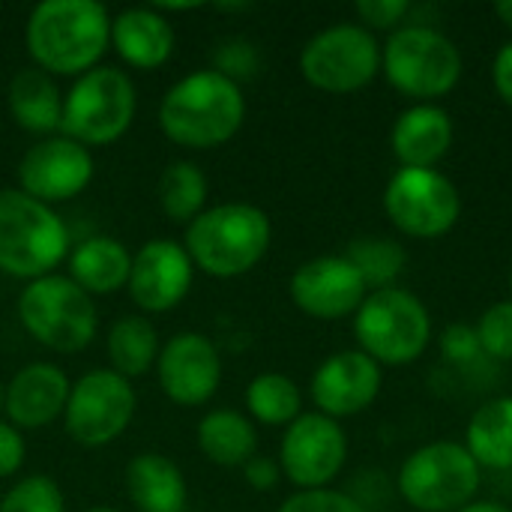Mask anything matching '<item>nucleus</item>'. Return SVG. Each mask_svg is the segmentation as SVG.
Segmentation results:
<instances>
[{
  "label": "nucleus",
  "mask_w": 512,
  "mask_h": 512,
  "mask_svg": "<svg viewBox=\"0 0 512 512\" xmlns=\"http://www.w3.org/2000/svg\"><path fill=\"white\" fill-rule=\"evenodd\" d=\"M132 255L114 237H87L69 252V279L93 294H114L129 282Z\"/></svg>",
  "instance_id": "5701e85b"
},
{
  "label": "nucleus",
  "mask_w": 512,
  "mask_h": 512,
  "mask_svg": "<svg viewBox=\"0 0 512 512\" xmlns=\"http://www.w3.org/2000/svg\"><path fill=\"white\" fill-rule=\"evenodd\" d=\"M459 512H512L504 504H495V501H471L468 507H462Z\"/></svg>",
  "instance_id": "ea45409f"
},
{
  "label": "nucleus",
  "mask_w": 512,
  "mask_h": 512,
  "mask_svg": "<svg viewBox=\"0 0 512 512\" xmlns=\"http://www.w3.org/2000/svg\"><path fill=\"white\" fill-rule=\"evenodd\" d=\"M354 336L366 357L384 366H411L432 342V315L426 303L405 288L369 291L354 315Z\"/></svg>",
  "instance_id": "423d86ee"
},
{
  "label": "nucleus",
  "mask_w": 512,
  "mask_h": 512,
  "mask_svg": "<svg viewBox=\"0 0 512 512\" xmlns=\"http://www.w3.org/2000/svg\"><path fill=\"white\" fill-rule=\"evenodd\" d=\"M246 120V99L237 81L216 69L180 78L159 102V129L180 147L210 150L228 144Z\"/></svg>",
  "instance_id": "f03ea898"
},
{
  "label": "nucleus",
  "mask_w": 512,
  "mask_h": 512,
  "mask_svg": "<svg viewBox=\"0 0 512 512\" xmlns=\"http://www.w3.org/2000/svg\"><path fill=\"white\" fill-rule=\"evenodd\" d=\"M303 78L333 96L369 87L381 72V45L363 24H330L300 51Z\"/></svg>",
  "instance_id": "9d476101"
},
{
  "label": "nucleus",
  "mask_w": 512,
  "mask_h": 512,
  "mask_svg": "<svg viewBox=\"0 0 512 512\" xmlns=\"http://www.w3.org/2000/svg\"><path fill=\"white\" fill-rule=\"evenodd\" d=\"M207 177L192 162H174L159 177V207L174 222H192L204 213Z\"/></svg>",
  "instance_id": "c756f323"
},
{
  "label": "nucleus",
  "mask_w": 512,
  "mask_h": 512,
  "mask_svg": "<svg viewBox=\"0 0 512 512\" xmlns=\"http://www.w3.org/2000/svg\"><path fill=\"white\" fill-rule=\"evenodd\" d=\"M273 240L270 216L243 201L219 204L186 228V252L195 267L216 279H234L261 264Z\"/></svg>",
  "instance_id": "7ed1b4c3"
},
{
  "label": "nucleus",
  "mask_w": 512,
  "mask_h": 512,
  "mask_svg": "<svg viewBox=\"0 0 512 512\" xmlns=\"http://www.w3.org/2000/svg\"><path fill=\"white\" fill-rule=\"evenodd\" d=\"M483 468L459 441H432L414 450L396 477L399 495L417 512H459L477 501Z\"/></svg>",
  "instance_id": "0eeeda50"
},
{
  "label": "nucleus",
  "mask_w": 512,
  "mask_h": 512,
  "mask_svg": "<svg viewBox=\"0 0 512 512\" xmlns=\"http://www.w3.org/2000/svg\"><path fill=\"white\" fill-rule=\"evenodd\" d=\"M129 294L141 312H168L192 288V258L174 240L144 243L129 270Z\"/></svg>",
  "instance_id": "a211bd4d"
},
{
  "label": "nucleus",
  "mask_w": 512,
  "mask_h": 512,
  "mask_svg": "<svg viewBox=\"0 0 512 512\" xmlns=\"http://www.w3.org/2000/svg\"><path fill=\"white\" fill-rule=\"evenodd\" d=\"M288 288L294 306L318 321H342L348 315H357V309L369 297L363 276L345 255H321L300 264Z\"/></svg>",
  "instance_id": "4468645a"
},
{
  "label": "nucleus",
  "mask_w": 512,
  "mask_h": 512,
  "mask_svg": "<svg viewBox=\"0 0 512 512\" xmlns=\"http://www.w3.org/2000/svg\"><path fill=\"white\" fill-rule=\"evenodd\" d=\"M279 512H366V507L339 489H309L291 495Z\"/></svg>",
  "instance_id": "473e14b6"
},
{
  "label": "nucleus",
  "mask_w": 512,
  "mask_h": 512,
  "mask_svg": "<svg viewBox=\"0 0 512 512\" xmlns=\"http://www.w3.org/2000/svg\"><path fill=\"white\" fill-rule=\"evenodd\" d=\"M243 477H246V483H249L255 492H270V489L279 486L282 468H279V462H273V459H267V456H252V459L243 465Z\"/></svg>",
  "instance_id": "4c0bfd02"
},
{
  "label": "nucleus",
  "mask_w": 512,
  "mask_h": 512,
  "mask_svg": "<svg viewBox=\"0 0 512 512\" xmlns=\"http://www.w3.org/2000/svg\"><path fill=\"white\" fill-rule=\"evenodd\" d=\"M87 512H117V510H111V507H93V510H87Z\"/></svg>",
  "instance_id": "79ce46f5"
},
{
  "label": "nucleus",
  "mask_w": 512,
  "mask_h": 512,
  "mask_svg": "<svg viewBox=\"0 0 512 512\" xmlns=\"http://www.w3.org/2000/svg\"><path fill=\"white\" fill-rule=\"evenodd\" d=\"M18 318L24 330L45 348L75 354L96 336V306L69 276L33 279L18 297Z\"/></svg>",
  "instance_id": "1a4fd4ad"
},
{
  "label": "nucleus",
  "mask_w": 512,
  "mask_h": 512,
  "mask_svg": "<svg viewBox=\"0 0 512 512\" xmlns=\"http://www.w3.org/2000/svg\"><path fill=\"white\" fill-rule=\"evenodd\" d=\"M492 84H495V93L501 96V102L512 108V39L498 48V54L492 60Z\"/></svg>",
  "instance_id": "58836bf2"
},
{
  "label": "nucleus",
  "mask_w": 512,
  "mask_h": 512,
  "mask_svg": "<svg viewBox=\"0 0 512 512\" xmlns=\"http://www.w3.org/2000/svg\"><path fill=\"white\" fill-rule=\"evenodd\" d=\"M9 111L21 129L48 135L60 129L63 96L48 72L30 66V69L15 72V78L9 81Z\"/></svg>",
  "instance_id": "b1692460"
},
{
  "label": "nucleus",
  "mask_w": 512,
  "mask_h": 512,
  "mask_svg": "<svg viewBox=\"0 0 512 512\" xmlns=\"http://www.w3.org/2000/svg\"><path fill=\"white\" fill-rule=\"evenodd\" d=\"M0 408H3V384H0Z\"/></svg>",
  "instance_id": "37998d69"
},
{
  "label": "nucleus",
  "mask_w": 512,
  "mask_h": 512,
  "mask_svg": "<svg viewBox=\"0 0 512 512\" xmlns=\"http://www.w3.org/2000/svg\"><path fill=\"white\" fill-rule=\"evenodd\" d=\"M162 393L183 408H198L213 399L222 381V360L216 345L201 333H177L162 345L156 360Z\"/></svg>",
  "instance_id": "f3484780"
},
{
  "label": "nucleus",
  "mask_w": 512,
  "mask_h": 512,
  "mask_svg": "<svg viewBox=\"0 0 512 512\" xmlns=\"http://www.w3.org/2000/svg\"><path fill=\"white\" fill-rule=\"evenodd\" d=\"M495 15L504 21V27H510L512 30V0H501V3H495Z\"/></svg>",
  "instance_id": "a19ab883"
},
{
  "label": "nucleus",
  "mask_w": 512,
  "mask_h": 512,
  "mask_svg": "<svg viewBox=\"0 0 512 512\" xmlns=\"http://www.w3.org/2000/svg\"><path fill=\"white\" fill-rule=\"evenodd\" d=\"M441 354L450 363H456V366L480 360L483 357V345H480L477 327H471V324H450L441 333Z\"/></svg>",
  "instance_id": "c9c22d12"
},
{
  "label": "nucleus",
  "mask_w": 512,
  "mask_h": 512,
  "mask_svg": "<svg viewBox=\"0 0 512 512\" xmlns=\"http://www.w3.org/2000/svg\"><path fill=\"white\" fill-rule=\"evenodd\" d=\"M93 171L96 168L90 150L66 135H57L33 144L24 153L18 165V183L21 192H27L30 198L54 204L81 195L90 186Z\"/></svg>",
  "instance_id": "2eb2a0df"
},
{
  "label": "nucleus",
  "mask_w": 512,
  "mask_h": 512,
  "mask_svg": "<svg viewBox=\"0 0 512 512\" xmlns=\"http://www.w3.org/2000/svg\"><path fill=\"white\" fill-rule=\"evenodd\" d=\"M459 45L432 24H405L381 48V72L393 90L414 102H435L462 81Z\"/></svg>",
  "instance_id": "20e7f679"
},
{
  "label": "nucleus",
  "mask_w": 512,
  "mask_h": 512,
  "mask_svg": "<svg viewBox=\"0 0 512 512\" xmlns=\"http://www.w3.org/2000/svg\"><path fill=\"white\" fill-rule=\"evenodd\" d=\"M384 213L399 234L438 240L456 228L462 195L438 168H399L384 186Z\"/></svg>",
  "instance_id": "9b49d317"
},
{
  "label": "nucleus",
  "mask_w": 512,
  "mask_h": 512,
  "mask_svg": "<svg viewBox=\"0 0 512 512\" xmlns=\"http://www.w3.org/2000/svg\"><path fill=\"white\" fill-rule=\"evenodd\" d=\"M36 69L54 75H84L96 69L111 42V15L96 0H42L24 27Z\"/></svg>",
  "instance_id": "f257e3e1"
},
{
  "label": "nucleus",
  "mask_w": 512,
  "mask_h": 512,
  "mask_svg": "<svg viewBox=\"0 0 512 512\" xmlns=\"http://www.w3.org/2000/svg\"><path fill=\"white\" fill-rule=\"evenodd\" d=\"M348 462V438L339 420H330L318 411L300 414L279 447L282 474L300 489H330Z\"/></svg>",
  "instance_id": "ddd939ff"
},
{
  "label": "nucleus",
  "mask_w": 512,
  "mask_h": 512,
  "mask_svg": "<svg viewBox=\"0 0 512 512\" xmlns=\"http://www.w3.org/2000/svg\"><path fill=\"white\" fill-rule=\"evenodd\" d=\"M111 45L129 66L159 69L174 51V30L159 9L132 6L111 18Z\"/></svg>",
  "instance_id": "412c9836"
},
{
  "label": "nucleus",
  "mask_w": 512,
  "mask_h": 512,
  "mask_svg": "<svg viewBox=\"0 0 512 512\" xmlns=\"http://www.w3.org/2000/svg\"><path fill=\"white\" fill-rule=\"evenodd\" d=\"M198 447L213 465L243 468L252 456H258V432L240 411L219 408L204 414L198 423Z\"/></svg>",
  "instance_id": "a878e982"
},
{
  "label": "nucleus",
  "mask_w": 512,
  "mask_h": 512,
  "mask_svg": "<svg viewBox=\"0 0 512 512\" xmlns=\"http://www.w3.org/2000/svg\"><path fill=\"white\" fill-rule=\"evenodd\" d=\"M69 378L51 363H30L15 372L3 390V408L18 429H42L54 423L69 402Z\"/></svg>",
  "instance_id": "6ab92c4d"
},
{
  "label": "nucleus",
  "mask_w": 512,
  "mask_h": 512,
  "mask_svg": "<svg viewBox=\"0 0 512 512\" xmlns=\"http://www.w3.org/2000/svg\"><path fill=\"white\" fill-rule=\"evenodd\" d=\"M126 492L141 512H183L189 498L180 468L159 453H141L129 462Z\"/></svg>",
  "instance_id": "4be33fe9"
},
{
  "label": "nucleus",
  "mask_w": 512,
  "mask_h": 512,
  "mask_svg": "<svg viewBox=\"0 0 512 512\" xmlns=\"http://www.w3.org/2000/svg\"><path fill=\"white\" fill-rule=\"evenodd\" d=\"M381 384H384V369L360 348H354L327 357L315 369L309 393L318 414L330 420H342L372 408V402L381 393Z\"/></svg>",
  "instance_id": "dca6fc26"
},
{
  "label": "nucleus",
  "mask_w": 512,
  "mask_h": 512,
  "mask_svg": "<svg viewBox=\"0 0 512 512\" xmlns=\"http://www.w3.org/2000/svg\"><path fill=\"white\" fill-rule=\"evenodd\" d=\"M510 285H512V273H510Z\"/></svg>",
  "instance_id": "c03bdc74"
},
{
  "label": "nucleus",
  "mask_w": 512,
  "mask_h": 512,
  "mask_svg": "<svg viewBox=\"0 0 512 512\" xmlns=\"http://www.w3.org/2000/svg\"><path fill=\"white\" fill-rule=\"evenodd\" d=\"M246 408L264 426H291L303 414V393L288 375L264 372L246 387Z\"/></svg>",
  "instance_id": "cd10ccee"
},
{
  "label": "nucleus",
  "mask_w": 512,
  "mask_h": 512,
  "mask_svg": "<svg viewBox=\"0 0 512 512\" xmlns=\"http://www.w3.org/2000/svg\"><path fill=\"white\" fill-rule=\"evenodd\" d=\"M255 69H258V51H255L252 42L228 39V42L219 45V51H216V72H222L225 78L240 84V78L255 75Z\"/></svg>",
  "instance_id": "f704fd0d"
},
{
  "label": "nucleus",
  "mask_w": 512,
  "mask_h": 512,
  "mask_svg": "<svg viewBox=\"0 0 512 512\" xmlns=\"http://www.w3.org/2000/svg\"><path fill=\"white\" fill-rule=\"evenodd\" d=\"M135 84L114 66H96L78 75L63 96L60 129L84 147L114 144L135 120Z\"/></svg>",
  "instance_id": "6e6552de"
},
{
  "label": "nucleus",
  "mask_w": 512,
  "mask_h": 512,
  "mask_svg": "<svg viewBox=\"0 0 512 512\" xmlns=\"http://www.w3.org/2000/svg\"><path fill=\"white\" fill-rule=\"evenodd\" d=\"M69 258V228L51 210L21 189L0 192V270L15 279L51 276Z\"/></svg>",
  "instance_id": "39448f33"
},
{
  "label": "nucleus",
  "mask_w": 512,
  "mask_h": 512,
  "mask_svg": "<svg viewBox=\"0 0 512 512\" xmlns=\"http://www.w3.org/2000/svg\"><path fill=\"white\" fill-rule=\"evenodd\" d=\"M414 6L408 0H360L357 15L366 30H399L408 24Z\"/></svg>",
  "instance_id": "72a5a7b5"
},
{
  "label": "nucleus",
  "mask_w": 512,
  "mask_h": 512,
  "mask_svg": "<svg viewBox=\"0 0 512 512\" xmlns=\"http://www.w3.org/2000/svg\"><path fill=\"white\" fill-rule=\"evenodd\" d=\"M24 465V438L12 423H0V480L18 474Z\"/></svg>",
  "instance_id": "e433bc0d"
},
{
  "label": "nucleus",
  "mask_w": 512,
  "mask_h": 512,
  "mask_svg": "<svg viewBox=\"0 0 512 512\" xmlns=\"http://www.w3.org/2000/svg\"><path fill=\"white\" fill-rule=\"evenodd\" d=\"M0 512H66L63 492L51 477H27L18 480L0 501Z\"/></svg>",
  "instance_id": "7c9ffc66"
},
{
  "label": "nucleus",
  "mask_w": 512,
  "mask_h": 512,
  "mask_svg": "<svg viewBox=\"0 0 512 512\" xmlns=\"http://www.w3.org/2000/svg\"><path fill=\"white\" fill-rule=\"evenodd\" d=\"M453 138V117L435 102L405 108L390 129V147L402 168H438V162L450 153Z\"/></svg>",
  "instance_id": "aec40b11"
},
{
  "label": "nucleus",
  "mask_w": 512,
  "mask_h": 512,
  "mask_svg": "<svg viewBox=\"0 0 512 512\" xmlns=\"http://www.w3.org/2000/svg\"><path fill=\"white\" fill-rule=\"evenodd\" d=\"M345 258L357 267L369 291L393 288V282L402 276L408 264V252L399 240L393 237H357Z\"/></svg>",
  "instance_id": "c85d7f7f"
},
{
  "label": "nucleus",
  "mask_w": 512,
  "mask_h": 512,
  "mask_svg": "<svg viewBox=\"0 0 512 512\" xmlns=\"http://www.w3.org/2000/svg\"><path fill=\"white\" fill-rule=\"evenodd\" d=\"M465 447L483 471H512V396H498L471 414Z\"/></svg>",
  "instance_id": "393cba45"
},
{
  "label": "nucleus",
  "mask_w": 512,
  "mask_h": 512,
  "mask_svg": "<svg viewBox=\"0 0 512 512\" xmlns=\"http://www.w3.org/2000/svg\"><path fill=\"white\" fill-rule=\"evenodd\" d=\"M63 417L72 441L81 447H105L132 423L135 390L114 369H93L72 384Z\"/></svg>",
  "instance_id": "f8f14e48"
},
{
  "label": "nucleus",
  "mask_w": 512,
  "mask_h": 512,
  "mask_svg": "<svg viewBox=\"0 0 512 512\" xmlns=\"http://www.w3.org/2000/svg\"><path fill=\"white\" fill-rule=\"evenodd\" d=\"M159 336L156 327L144 315H126L120 318L108 333V360L117 375L141 378L150 372V366L159 360Z\"/></svg>",
  "instance_id": "bb28decb"
},
{
  "label": "nucleus",
  "mask_w": 512,
  "mask_h": 512,
  "mask_svg": "<svg viewBox=\"0 0 512 512\" xmlns=\"http://www.w3.org/2000/svg\"><path fill=\"white\" fill-rule=\"evenodd\" d=\"M477 336L483 345V357L512 363V300H501L483 312L477 321Z\"/></svg>",
  "instance_id": "2f4dec72"
}]
</instances>
